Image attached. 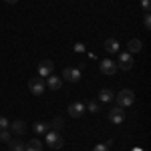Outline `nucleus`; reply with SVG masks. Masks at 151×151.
<instances>
[{
  "label": "nucleus",
  "mask_w": 151,
  "mask_h": 151,
  "mask_svg": "<svg viewBox=\"0 0 151 151\" xmlns=\"http://www.w3.org/2000/svg\"><path fill=\"white\" fill-rule=\"evenodd\" d=\"M45 143H47L48 147H52V149H60L63 147V137L58 135V131H47V137H45Z\"/></svg>",
  "instance_id": "7ed1b4c3"
},
{
  "label": "nucleus",
  "mask_w": 151,
  "mask_h": 151,
  "mask_svg": "<svg viewBox=\"0 0 151 151\" xmlns=\"http://www.w3.org/2000/svg\"><path fill=\"white\" fill-rule=\"evenodd\" d=\"M0 141H4V143L10 141V131H8V129H6V131H0Z\"/></svg>",
  "instance_id": "4be33fe9"
},
{
  "label": "nucleus",
  "mask_w": 151,
  "mask_h": 151,
  "mask_svg": "<svg viewBox=\"0 0 151 151\" xmlns=\"http://www.w3.org/2000/svg\"><path fill=\"white\" fill-rule=\"evenodd\" d=\"M127 52H139L141 48H143V42H141L139 38H131V40H129L127 42Z\"/></svg>",
  "instance_id": "4468645a"
},
{
  "label": "nucleus",
  "mask_w": 151,
  "mask_h": 151,
  "mask_svg": "<svg viewBox=\"0 0 151 151\" xmlns=\"http://www.w3.org/2000/svg\"><path fill=\"white\" fill-rule=\"evenodd\" d=\"M133 151H141V149H133Z\"/></svg>",
  "instance_id": "a878e982"
},
{
  "label": "nucleus",
  "mask_w": 151,
  "mask_h": 151,
  "mask_svg": "<svg viewBox=\"0 0 151 151\" xmlns=\"http://www.w3.org/2000/svg\"><path fill=\"white\" fill-rule=\"evenodd\" d=\"M63 125H65L63 117H55V119H52V123H50V127H52V131H60V129H63Z\"/></svg>",
  "instance_id": "a211bd4d"
},
{
  "label": "nucleus",
  "mask_w": 151,
  "mask_h": 151,
  "mask_svg": "<svg viewBox=\"0 0 151 151\" xmlns=\"http://www.w3.org/2000/svg\"><path fill=\"white\" fill-rule=\"evenodd\" d=\"M141 10L151 12V0H141Z\"/></svg>",
  "instance_id": "412c9836"
},
{
  "label": "nucleus",
  "mask_w": 151,
  "mask_h": 151,
  "mask_svg": "<svg viewBox=\"0 0 151 151\" xmlns=\"http://www.w3.org/2000/svg\"><path fill=\"white\" fill-rule=\"evenodd\" d=\"M85 109H89L91 113H99V105H97V103H89V105H85Z\"/></svg>",
  "instance_id": "5701e85b"
},
{
  "label": "nucleus",
  "mask_w": 151,
  "mask_h": 151,
  "mask_svg": "<svg viewBox=\"0 0 151 151\" xmlns=\"http://www.w3.org/2000/svg\"><path fill=\"white\" fill-rule=\"evenodd\" d=\"M8 145H10V149L12 151H24V141H20V139H10L8 141Z\"/></svg>",
  "instance_id": "dca6fc26"
},
{
  "label": "nucleus",
  "mask_w": 151,
  "mask_h": 151,
  "mask_svg": "<svg viewBox=\"0 0 151 151\" xmlns=\"http://www.w3.org/2000/svg\"><path fill=\"white\" fill-rule=\"evenodd\" d=\"M52 70H55V63L52 60H40L38 63V77H48V75H52Z\"/></svg>",
  "instance_id": "0eeeda50"
},
{
  "label": "nucleus",
  "mask_w": 151,
  "mask_h": 151,
  "mask_svg": "<svg viewBox=\"0 0 151 151\" xmlns=\"http://www.w3.org/2000/svg\"><path fill=\"white\" fill-rule=\"evenodd\" d=\"M105 50L111 52V55L119 52V40H117V38H107V40H105Z\"/></svg>",
  "instance_id": "f8f14e48"
},
{
  "label": "nucleus",
  "mask_w": 151,
  "mask_h": 151,
  "mask_svg": "<svg viewBox=\"0 0 151 151\" xmlns=\"http://www.w3.org/2000/svg\"><path fill=\"white\" fill-rule=\"evenodd\" d=\"M143 26H145L147 30L151 28V14H149V12H145V14H143Z\"/></svg>",
  "instance_id": "6ab92c4d"
},
{
  "label": "nucleus",
  "mask_w": 151,
  "mask_h": 151,
  "mask_svg": "<svg viewBox=\"0 0 151 151\" xmlns=\"http://www.w3.org/2000/svg\"><path fill=\"white\" fill-rule=\"evenodd\" d=\"M8 127H10V121L6 117H0V131H6Z\"/></svg>",
  "instance_id": "aec40b11"
},
{
  "label": "nucleus",
  "mask_w": 151,
  "mask_h": 151,
  "mask_svg": "<svg viewBox=\"0 0 151 151\" xmlns=\"http://www.w3.org/2000/svg\"><path fill=\"white\" fill-rule=\"evenodd\" d=\"M24 151H42V141L40 139H30L26 141V145H24Z\"/></svg>",
  "instance_id": "9b49d317"
},
{
  "label": "nucleus",
  "mask_w": 151,
  "mask_h": 151,
  "mask_svg": "<svg viewBox=\"0 0 151 151\" xmlns=\"http://www.w3.org/2000/svg\"><path fill=\"white\" fill-rule=\"evenodd\" d=\"M47 87L50 89V91H60L63 79H60V77H55V75H48L47 77Z\"/></svg>",
  "instance_id": "9d476101"
},
{
  "label": "nucleus",
  "mask_w": 151,
  "mask_h": 151,
  "mask_svg": "<svg viewBox=\"0 0 151 151\" xmlns=\"http://www.w3.org/2000/svg\"><path fill=\"white\" fill-rule=\"evenodd\" d=\"M117 60H119L117 63V69H121V70L133 69V57H131V52H119V58Z\"/></svg>",
  "instance_id": "39448f33"
},
{
  "label": "nucleus",
  "mask_w": 151,
  "mask_h": 151,
  "mask_svg": "<svg viewBox=\"0 0 151 151\" xmlns=\"http://www.w3.org/2000/svg\"><path fill=\"white\" fill-rule=\"evenodd\" d=\"M28 89H30L32 95H42L45 89H47V83H45L42 77H32V79L28 81Z\"/></svg>",
  "instance_id": "f03ea898"
},
{
  "label": "nucleus",
  "mask_w": 151,
  "mask_h": 151,
  "mask_svg": "<svg viewBox=\"0 0 151 151\" xmlns=\"http://www.w3.org/2000/svg\"><path fill=\"white\" fill-rule=\"evenodd\" d=\"M35 133H47L48 131V123H42V121H36L35 123Z\"/></svg>",
  "instance_id": "f3484780"
},
{
  "label": "nucleus",
  "mask_w": 151,
  "mask_h": 151,
  "mask_svg": "<svg viewBox=\"0 0 151 151\" xmlns=\"http://www.w3.org/2000/svg\"><path fill=\"white\" fill-rule=\"evenodd\" d=\"M115 99H117V105L119 107H129V105L135 103V93L131 89H123V91H119L115 95Z\"/></svg>",
  "instance_id": "f257e3e1"
},
{
  "label": "nucleus",
  "mask_w": 151,
  "mask_h": 151,
  "mask_svg": "<svg viewBox=\"0 0 151 151\" xmlns=\"http://www.w3.org/2000/svg\"><path fill=\"white\" fill-rule=\"evenodd\" d=\"M87 109H85V105L81 103V101H75V103L69 105V115L75 117V119H79V117H83V113H85Z\"/></svg>",
  "instance_id": "1a4fd4ad"
},
{
  "label": "nucleus",
  "mask_w": 151,
  "mask_h": 151,
  "mask_svg": "<svg viewBox=\"0 0 151 151\" xmlns=\"http://www.w3.org/2000/svg\"><path fill=\"white\" fill-rule=\"evenodd\" d=\"M63 77L70 83H79L81 81V69H73V67H67L63 69Z\"/></svg>",
  "instance_id": "6e6552de"
},
{
  "label": "nucleus",
  "mask_w": 151,
  "mask_h": 151,
  "mask_svg": "<svg viewBox=\"0 0 151 151\" xmlns=\"http://www.w3.org/2000/svg\"><path fill=\"white\" fill-rule=\"evenodd\" d=\"M10 129L16 133V135H22L24 131H26V123L20 121V119H16V121H12V123H10Z\"/></svg>",
  "instance_id": "ddd939ff"
},
{
  "label": "nucleus",
  "mask_w": 151,
  "mask_h": 151,
  "mask_svg": "<svg viewBox=\"0 0 151 151\" xmlns=\"http://www.w3.org/2000/svg\"><path fill=\"white\" fill-rule=\"evenodd\" d=\"M123 119H125V111H123V107H111V111H109V121L113 123V125H121L123 123Z\"/></svg>",
  "instance_id": "20e7f679"
},
{
  "label": "nucleus",
  "mask_w": 151,
  "mask_h": 151,
  "mask_svg": "<svg viewBox=\"0 0 151 151\" xmlns=\"http://www.w3.org/2000/svg\"><path fill=\"white\" fill-rule=\"evenodd\" d=\"M4 2H6V4H16L18 0H4Z\"/></svg>",
  "instance_id": "393cba45"
},
{
  "label": "nucleus",
  "mask_w": 151,
  "mask_h": 151,
  "mask_svg": "<svg viewBox=\"0 0 151 151\" xmlns=\"http://www.w3.org/2000/svg\"><path fill=\"white\" fill-rule=\"evenodd\" d=\"M99 99H101L103 103H111V101L115 99V95H113V91H111V89H103V91L99 93Z\"/></svg>",
  "instance_id": "2eb2a0df"
},
{
  "label": "nucleus",
  "mask_w": 151,
  "mask_h": 151,
  "mask_svg": "<svg viewBox=\"0 0 151 151\" xmlns=\"http://www.w3.org/2000/svg\"><path fill=\"white\" fill-rule=\"evenodd\" d=\"M93 151H109V147L105 145V143H99V145H95Z\"/></svg>",
  "instance_id": "b1692460"
},
{
  "label": "nucleus",
  "mask_w": 151,
  "mask_h": 151,
  "mask_svg": "<svg viewBox=\"0 0 151 151\" xmlns=\"http://www.w3.org/2000/svg\"><path fill=\"white\" fill-rule=\"evenodd\" d=\"M99 70H101L103 75H107V77H113L117 73V63L111 60V58H105V60L99 63Z\"/></svg>",
  "instance_id": "423d86ee"
}]
</instances>
